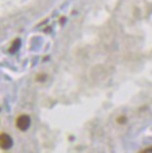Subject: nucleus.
I'll return each mask as SVG.
<instances>
[{"mask_svg": "<svg viewBox=\"0 0 152 153\" xmlns=\"http://www.w3.org/2000/svg\"><path fill=\"white\" fill-rule=\"evenodd\" d=\"M13 147V139L6 133L0 134V149L2 150H9Z\"/></svg>", "mask_w": 152, "mask_h": 153, "instance_id": "f03ea898", "label": "nucleus"}, {"mask_svg": "<svg viewBox=\"0 0 152 153\" xmlns=\"http://www.w3.org/2000/svg\"><path fill=\"white\" fill-rule=\"evenodd\" d=\"M21 45H22V41H21V39L19 38L15 39V40L13 41V43L11 44V48H10V50H9V52L11 53V54L16 53L19 50V48H21Z\"/></svg>", "mask_w": 152, "mask_h": 153, "instance_id": "7ed1b4c3", "label": "nucleus"}, {"mask_svg": "<svg viewBox=\"0 0 152 153\" xmlns=\"http://www.w3.org/2000/svg\"><path fill=\"white\" fill-rule=\"evenodd\" d=\"M30 122H31V121H30L29 115H27V114L19 115V118L16 119L17 128H19V131H27V129L29 128V126H30Z\"/></svg>", "mask_w": 152, "mask_h": 153, "instance_id": "f257e3e1", "label": "nucleus"}, {"mask_svg": "<svg viewBox=\"0 0 152 153\" xmlns=\"http://www.w3.org/2000/svg\"><path fill=\"white\" fill-rule=\"evenodd\" d=\"M150 151H152V148H148V149H145V150H142V152H150Z\"/></svg>", "mask_w": 152, "mask_h": 153, "instance_id": "39448f33", "label": "nucleus"}, {"mask_svg": "<svg viewBox=\"0 0 152 153\" xmlns=\"http://www.w3.org/2000/svg\"><path fill=\"white\" fill-rule=\"evenodd\" d=\"M126 120V119L124 118V117H122V118H120V119H118V122H119V123H122L123 121H125Z\"/></svg>", "mask_w": 152, "mask_h": 153, "instance_id": "20e7f679", "label": "nucleus"}]
</instances>
